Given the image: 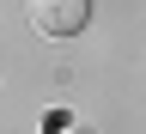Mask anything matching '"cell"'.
<instances>
[{
  "label": "cell",
  "mask_w": 146,
  "mask_h": 134,
  "mask_svg": "<svg viewBox=\"0 0 146 134\" xmlns=\"http://www.w3.org/2000/svg\"><path fill=\"white\" fill-rule=\"evenodd\" d=\"M91 18V0H31V31L36 37H79Z\"/></svg>",
  "instance_id": "cell-1"
}]
</instances>
